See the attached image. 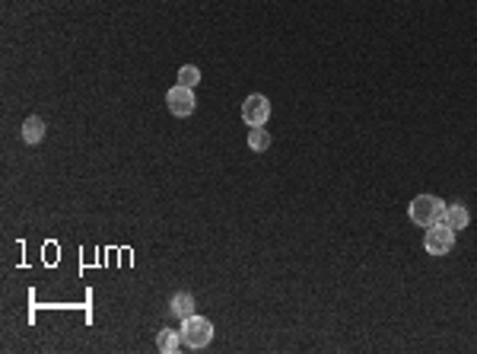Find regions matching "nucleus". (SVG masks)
<instances>
[{"mask_svg": "<svg viewBox=\"0 0 477 354\" xmlns=\"http://www.w3.org/2000/svg\"><path fill=\"white\" fill-rule=\"evenodd\" d=\"M165 105H169V112L175 118H188V115H194V109H197V96H194V90L175 84L165 93Z\"/></svg>", "mask_w": 477, "mask_h": 354, "instance_id": "20e7f679", "label": "nucleus"}, {"mask_svg": "<svg viewBox=\"0 0 477 354\" xmlns=\"http://www.w3.org/2000/svg\"><path fill=\"white\" fill-rule=\"evenodd\" d=\"M45 131H48L45 118L29 115V118L23 122V131H19V135H23V141H25V144H32V147H35V144H42V141H45Z\"/></svg>", "mask_w": 477, "mask_h": 354, "instance_id": "0eeeda50", "label": "nucleus"}, {"mask_svg": "<svg viewBox=\"0 0 477 354\" xmlns=\"http://www.w3.org/2000/svg\"><path fill=\"white\" fill-rule=\"evenodd\" d=\"M178 84L188 86V90H197V84H201V71H197L194 64H184L182 71H178Z\"/></svg>", "mask_w": 477, "mask_h": 354, "instance_id": "9b49d317", "label": "nucleus"}, {"mask_svg": "<svg viewBox=\"0 0 477 354\" xmlns=\"http://www.w3.org/2000/svg\"><path fill=\"white\" fill-rule=\"evenodd\" d=\"M267 118H271V103H267V96L252 93V96L242 103V122H245L248 128H264Z\"/></svg>", "mask_w": 477, "mask_h": 354, "instance_id": "39448f33", "label": "nucleus"}, {"mask_svg": "<svg viewBox=\"0 0 477 354\" xmlns=\"http://www.w3.org/2000/svg\"><path fill=\"white\" fill-rule=\"evenodd\" d=\"M182 345H184V341H182V332H172V329H163V332L156 335V348H159L163 354H175Z\"/></svg>", "mask_w": 477, "mask_h": 354, "instance_id": "1a4fd4ad", "label": "nucleus"}, {"mask_svg": "<svg viewBox=\"0 0 477 354\" xmlns=\"http://www.w3.org/2000/svg\"><path fill=\"white\" fill-rule=\"evenodd\" d=\"M407 214L417 227H432L445 217V201L436 195H417V198L407 205Z\"/></svg>", "mask_w": 477, "mask_h": 354, "instance_id": "f257e3e1", "label": "nucleus"}, {"mask_svg": "<svg viewBox=\"0 0 477 354\" xmlns=\"http://www.w3.org/2000/svg\"><path fill=\"white\" fill-rule=\"evenodd\" d=\"M248 147H252L254 154H264V150L271 147V135H267V128H248Z\"/></svg>", "mask_w": 477, "mask_h": 354, "instance_id": "9d476101", "label": "nucleus"}, {"mask_svg": "<svg viewBox=\"0 0 477 354\" xmlns=\"http://www.w3.org/2000/svg\"><path fill=\"white\" fill-rule=\"evenodd\" d=\"M194 294L191 290H178V294H172L169 300V313L175 316V319H188V316H194Z\"/></svg>", "mask_w": 477, "mask_h": 354, "instance_id": "423d86ee", "label": "nucleus"}, {"mask_svg": "<svg viewBox=\"0 0 477 354\" xmlns=\"http://www.w3.org/2000/svg\"><path fill=\"white\" fill-rule=\"evenodd\" d=\"M182 341H184V348H207L210 345V338H213V322L207 319V316H188V319H182Z\"/></svg>", "mask_w": 477, "mask_h": 354, "instance_id": "f03ea898", "label": "nucleus"}, {"mask_svg": "<svg viewBox=\"0 0 477 354\" xmlns=\"http://www.w3.org/2000/svg\"><path fill=\"white\" fill-rule=\"evenodd\" d=\"M423 246H426V252H430V256H449L452 246H455V230H452L445 220H439V224L426 227Z\"/></svg>", "mask_w": 477, "mask_h": 354, "instance_id": "7ed1b4c3", "label": "nucleus"}, {"mask_svg": "<svg viewBox=\"0 0 477 354\" xmlns=\"http://www.w3.org/2000/svg\"><path fill=\"white\" fill-rule=\"evenodd\" d=\"M442 220L458 233V230H464V227L471 224V214H468V207L464 205H445V217Z\"/></svg>", "mask_w": 477, "mask_h": 354, "instance_id": "6e6552de", "label": "nucleus"}]
</instances>
